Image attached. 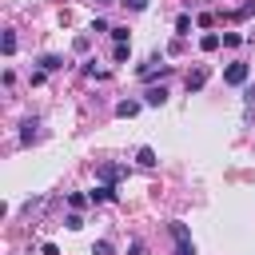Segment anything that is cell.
<instances>
[{
  "label": "cell",
  "mask_w": 255,
  "mask_h": 255,
  "mask_svg": "<svg viewBox=\"0 0 255 255\" xmlns=\"http://www.w3.org/2000/svg\"><path fill=\"white\" fill-rule=\"evenodd\" d=\"M167 231H171V239H175V255H195V243H191V231H187V223L171 219V223H167Z\"/></svg>",
  "instance_id": "1"
},
{
  "label": "cell",
  "mask_w": 255,
  "mask_h": 255,
  "mask_svg": "<svg viewBox=\"0 0 255 255\" xmlns=\"http://www.w3.org/2000/svg\"><path fill=\"white\" fill-rule=\"evenodd\" d=\"M247 76H251V64H243V60H235V64L223 68V84H231V88H243Z\"/></svg>",
  "instance_id": "2"
},
{
  "label": "cell",
  "mask_w": 255,
  "mask_h": 255,
  "mask_svg": "<svg viewBox=\"0 0 255 255\" xmlns=\"http://www.w3.org/2000/svg\"><path fill=\"white\" fill-rule=\"evenodd\" d=\"M167 72H171V68H167L159 56H151L147 64H139V76H143V80H151V76H167Z\"/></svg>",
  "instance_id": "3"
},
{
  "label": "cell",
  "mask_w": 255,
  "mask_h": 255,
  "mask_svg": "<svg viewBox=\"0 0 255 255\" xmlns=\"http://www.w3.org/2000/svg\"><path fill=\"white\" fill-rule=\"evenodd\" d=\"M40 139V120H24L20 124V143L28 147V143H36Z\"/></svg>",
  "instance_id": "4"
},
{
  "label": "cell",
  "mask_w": 255,
  "mask_h": 255,
  "mask_svg": "<svg viewBox=\"0 0 255 255\" xmlns=\"http://www.w3.org/2000/svg\"><path fill=\"white\" fill-rule=\"evenodd\" d=\"M96 175H100V183H112V187H116V183L124 179V167H120V163H104Z\"/></svg>",
  "instance_id": "5"
},
{
  "label": "cell",
  "mask_w": 255,
  "mask_h": 255,
  "mask_svg": "<svg viewBox=\"0 0 255 255\" xmlns=\"http://www.w3.org/2000/svg\"><path fill=\"white\" fill-rule=\"evenodd\" d=\"M143 104H147V108H163V104H167V88H163V84H159V88H147V92H143Z\"/></svg>",
  "instance_id": "6"
},
{
  "label": "cell",
  "mask_w": 255,
  "mask_h": 255,
  "mask_svg": "<svg viewBox=\"0 0 255 255\" xmlns=\"http://www.w3.org/2000/svg\"><path fill=\"white\" fill-rule=\"evenodd\" d=\"M183 84H187V92H199V88L207 84V68H195V72H187V76H183Z\"/></svg>",
  "instance_id": "7"
},
{
  "label": "cell",
  "mask_w": 255,
  "mask_h": 255,
  "mask_svg": "<svg viewBox=\"0 0 255 255\" xmlns=\"http://www.w3.org/2000/svg\"><path fill=\"white\" fill-rule=\"evenodd\" d=\"M139 108H143V100H120V104H116V116H120V120H131Z\"/></svg>",
  "instance_id": "8"
},
{
  "label": "cell",
  "mask_w": 255,
  "mask_h": 255,
  "mask_svg": "<svg viewBox=\"0 0 255 255\" xmlns=\"http://www.w3.org/2000/svg\"><path fill=\"white\" fill-rule=\"evenodd\" d=\"M108 199H116V187H112V183H100V187L92 191V203H108Z\"/></svg>",
  "instance_id": "9"
},
{
  "label": "cell",
  "mask_w": 255,
  "mask_h": 255,
  "mask_svg": "<svg viewBox=\"0 0 255 255\" xmlns=\"http://www.w3.org/2000/svg\"><path fill=\"white\" fill-rule=\"evenodd\" d=\"M135 163H139V167H155L159 159H155V151H151V147H139V151H135Z\"/></svg>",
  "instance_id": "10"
},
{
  "label": "cell",
  "mask_w": 255,
  "mask_h": 255,
  "mask_svg": "<svg viewBox=\"0 0 255 255\" xmlns=\"http://www.w3.org/2000/svg\"><path fill=\"white\" fill-rule=\"evenodd\" d=\"M219 44H223V36H219V32H207V36L199 40V48H203V52H215Z\"/></svg>",
  "instance_id": "11"
},
{
  "label": "cell",
  "mask_w": 255,
  "mask_h": 255,
  "mask_svg": "<svg viewBox=\"0 0 255 255\" xmlns=\"http://www.w3.org/2000/svg\"><path fill=\"white\" fill-rule=\"evenodd\" d=\"M40 68H44V72H60L64 60H60V56H40Z\"/></svg>",
  "instance_id": "12"
},
{
  "label": "cell",
  "mask_w": 255,
  "mask_h": 255,
  "mask_svg": "<svg viewBox=\"0 0 255 255\" xmlns=\"http://www.w3.org/2000/svg\"><path fill=\"white\" fill-rule=\"evenodd\" d=\"M68 203H72V211H84V207L92 203V195H80V191H72V195H68Z\"/></svg>",
  "instance_id": "13"
},
{
  "label": "cell",
  "mask_w": 255,
  "mask_h": 255,
  "mask_svg": "<svg viewBox=\"0 0 255 255\" xmlns=\"http://www.w3.org/2000/svg\"><path fill=\"white\" fill-rule=\"evenodd\" d=\"M0 48H4V56H12L16 52V32H4L0 36Z\"/></svg>",
  "instance_id": "14"
},
{
  "label": "cell",
  "mask_w": 255,
  "mask_h": 255,
  "mask_svg": "<svg viewBox=\"0 0 255 255\" xmlns=\"http://www.w3.org/2000/svg\"><path fill=\"white\" fill-rule=\"evenodd\" d=\"M239 44H243L239 32H223V48H239Z\"/></svg>",
  "instance_id": "15"
},
{
  "label": "cell",
  "mask_w": 255,
  "mask_h": 255,
  "mask_svg": "<svg viewBox=\"0 0 255 255\" xmlns=\"http://www.w3.org/2000/svg\"><path fill=\"white\" fill-rule=\"evenodd\" d=\"M92 255H112V243H108V239H96V243H92Z\"/></svg>",
  "instance_id": "16"
},
{
  "label": "cell",
  "mask_w": 255,
  "mask_h": 255,
  "mask_svg": "<svg viewBox=\"0 0 255 255\" xmlns=\"http://www.w3.org/2000/svg\"><path fill=\"white\" fill-rule=\"evenodd\" d=\"M175 32L187 36V32H191V16H179V20H175Z\"/></svg>",
  "instance_id": "17"
},
{
  "label": "cell",
  "mask_w": 255,
  "mask_h": 255,
  "mask_svg": "<svg viewBox=\"0 0 255 255\" xmlns=\"http://www.w3.org/2000/svg\"><path fill=\"white\" fill-rule=\"evenodd\" d=\"M64 223H68V227H72V231H80V227H84V215H80V211H72V215H68V219H64Z\"/></svg>",
  "instance_id": "18"
},
{
  "label": "cell",
  "mask_w": 255,
  "mask_h": 255,
  "mask_svg": "<svg viewBox=\"0 0 255 255\" xmlns=\"http://www.w3.org/2000/svg\"><path fill=\"white\" fill-rule=\"evenodd\" d=\"M128 52H131L128 44H116V52H112V56H116V64H124V60H128Z\"/></svg>",
  "instance_id": "19"
},
{
  "label": "cell",
  "mask_w": 255,
  "mask_h": 255,
  "mask_svg": "<svg viewBox=\"0 0 255 255\" xmlns=\"http://www.w3.org/2000/svg\"><path fill=\"white\" fill-rule=\"evenodd\" d=\"M120 4H124V8H131V12H143V8H147V0H120Z\"/></svg>",
  "instance_id": "20"
},
{
  "label": "cell",
  "mask_w": 255,
  "mask_h": 255,
  "mask_svg": "<svg viewBox=\"0 0 255 255\" xmlns=\"http://www.w3.org/2000/svg\"><path fill=\"white\" fill-rule=\"evenodd\" d=\"M112 40L116 44H128V28H112Z\"/></svg>",
  "instance_id": "21"
},
{
  "label": "cell",
  "mask_w": 255,
  "mask_h": 255,
  "mask_svg": "<svg viewBox=\"0 0 255 255\" xmlns=\"http://www.w3.org/2000/svg\"><path fill=\"white\" fill-rule=\"evenodd\" d=\"M128 255H147V247H143L139 239H131V247H128Z\"/></svg>",
  "instance_id": "22"
},
{
  "label": "cell",
  "mask_w": 255,
  "mask_h": 255,
  "mask_svg": "<svg viewBox=\"0 0 255 255\" xmlns=\"http://www.w3.org/2000/svg\"><path fill=\"white\" fill-rule=\"evenodd\" d=\"M243 100H247V104H255V88H247V96H243Z\"/></svg>",
  "instance_id": "23"
},
{
  "label": "cell",
  "mask_w": 255,
  "mask_h": 255,
  "mask_svg": "<svg viewBox=\"0 0 255 255\" xmlns=\"http://www.w3.org/2000/svg\"><path fill=\"white\" fill-rule=\"evenodd\" d=\"M92 4H96V8H108V4H116V0H92Z\"/></svg>",
  "instance_id": "24"
}]
</instances>
